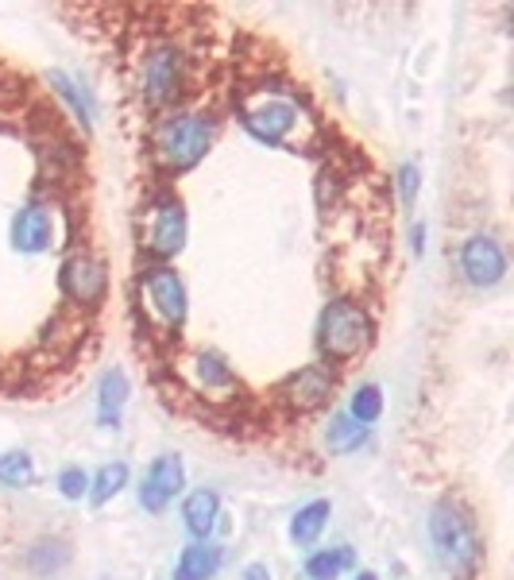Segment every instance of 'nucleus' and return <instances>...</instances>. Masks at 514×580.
<instances>
[{
    "mask_svg": "<svg viewBox=\"0 0 514 580\" xmlns=\"http://www.w3.org/2000/svg\"><path fill=\"white\" fill-rule=\"evenodd\" d=\"M186 367H190V380H194V391H198V395L233 399L236 375H233V367L220 361L217 353H194L190 361H186Z\"/></svg>",
    "mask_w": 514,
    "mask_h": 580,
    "instance_id": "13",
    "label": "nucleus"
},
{
    "mask_svg": "<svg viewBox=\"0 0 514 580\" xmlns=\"http://www.w3.org/2000/svg\"><path fill=\"white\" fill-rule=\"evenodd\" d=\"M375 322L356 298H333L317 317V353L325 364H353L372 348Z\"/></svg>",
    "mask_w": 514,
    "mask_h": 580,
    "instance_id": "4",
    "label": "nucleus"
},
{
    "mask_svg": "<svg viewBox=\"0 0 514 580\" xmlns=\"http://www.w3.org/2000/svg\"><path fill=\"white\" fill-rule=\"evenodd\" d=\"M429 553L448 580H476L484 566V538L461 500H437L426 519Z\"/></svg>",
    "mask_w": 514,
    "mask_h": 580,
    "instance_id": "3",
    "label": "nucleus"
},
{
    "mask_svg": "<svg viewBox=\"0 0 514 580\" xmlns=\"http://www.w3.org/2000/svg\"><path fill=\"white\" fill-rule=\"evenodd\" d=\"M186 233H190V220L178 201V194H159V198L147 201L140 217V248L155 264H167L178 252L186 248Z\"/></svg>",
    "mask_w": 514,
    "mask_h": 580,
    "instance_id": "7",
    "label": "nucleus"
},
{
    "mask_svg": "<svg viewBox=\"0 0 514 580\" xmlns=\"http://www.w3.org/2000/svg\"><path fill=\"white\" fill-rule=\"evenodd\" d=\"M182 488H186V464H182V456L178 453H162V456H155L151 464H147V472H144V480H140V508L147 514H162L170 508V503L182 495Z\"/></svg>",
    "mask_w": 514,
    "mask_h": 580,
    "instance_id": "10",
    "label": "nucleus"
},
{
    "mask_svg": "<svg viewBox=\"0 0 514 580\" xmlns=\"http://www.w3.org/2000/svg\"><path fill=\"white\" fill-rule=\"evenodd\" d=\"M220 120L214 112L201 109H170L147 132V147H151V159L162 175H186L209 155V147L217 140Z\"/></svg>",
    "mask_w": 514,
    "mask_h": 580,
    "instance_id": "2",
    "label": "nucleus"
},
{
    "mask_svg": "<svg viewBox=\"0 0 514 580\" xmlns=\"http://www.w3.org/2000/svg\"><path fill=\"white\" fill-rule=\"evenodd\" d=\"M383 414V391L379 383H360V387L353 391V406H348V419L360 422V426H372V422H379Z\"/></svg>",
    "mask_w": 514,
    "mask_h": 580,
    "instance_id": "24",
    "label": "nucleus"
},
{
    "mask_svg": "<svg viewBox=\"0 0 514 580\" xmlns=\"http://www.w3.org/2000/svg\"><path fill=\"white\" fill-rule=\"evenodd\" d=\"M136 309L147 333L170 341L186 325V283L170 264H151L136 275Z\"/></svg>",
    "mask_w": 514,
    "mask_h": 580,
    "instance_id": "5",
    "label": "nucleus"
},
{
    "mask_svg": "<svg viewBox=\"0 0 514 580\" xmlns=\"http://www.w3.org/2000/svg\"><path fill=\"white\" fill-rule=\"evenodd\" d=\"M329 514H333V503L329 500H309L306 508H298V514L290 519V542L294 545H314L322 538V530L329 527Z\"/></svg>",
    "mask_w": 514,
    "mask_h": 580,
    "instance_id": "18",
    "label": "nucleus"
},
{
    "mask_svg": "<svg viewBox=\"0 0 514 580\" xmlns=\"http://www.w3.org/2000/svg\"><path fill=\"white\" fill-rule=\"evenodd\" d=\"M217 519H220V495L209 492V488H198V492H190L182 500V527L194 542H209Z\"/></svg>",
    "mask_w": 514,
    "mask_h": 580,
    "instance_id": "15",
    "label": "nucleus"
},
{
    "mask_svg": "<svg viewBox=\"0 0 514 580\" xmlns=\"http://www.w3.org/2000/svg\"><path fill=\"white\" fill-rule=\"evenodd\" d=\"M59 291L70 306L97 309L105 302V294H109V267H105V259L89 248L70 252L59 267Z\"/></svg>",
    "mask_w": 514,
    "mask_h": 580,
    "instance_id": "8",
    "label": "nucleus"
},
{
    "mask_svg": "<svg viewBox=\"0 0 514 580\" xmlns=\"http://www.w3.org/2000/svg\"><path fill=\"white\" fill-rule=\"evenodd\" d=\"M47 81H51L55 94H59L62 101H67L70 109H73V117H78V125H81V128H93L97 105H93V97H89V89H81L78 81H73L70 73H62V70H51V73H47Z\"/></svg>",
    "mask_w": 514,
    "mask_h": 580,
    "instance_id": "19",
    "label": "nucleus"
},
{
    "mask_svg": "<svg viewBox=\"0 0 514 580\" xmlns=\"http://www.w3.org/2000/svg\"><path fill=\"white\" fill-rule=\"evenodd\" d=\"M125 488H128V464L125 461L101 464L97 476H89V503H93V508H105V503L117 500Z\"/></svg>",
    "mask_w": 514,
    "mask_h": 580,
    "instance_id": "21",
    "label": "nucleus"
},
{
    "mask_svg": "<svg viewBox=\"0 0 514 580\" xmlns=\"http://www.w3.org/2000/svg\"><path fill=\"white\" fill-rule=\"evenodd\" d=\"M353 545H333V550H314L306 558V580H337L345 569H353Z\"/></svg>",
    "mask_w": 514,
    "mask_h": 580,
    "instance_id": "20",
    "label": "nucleus"
},
{
    "mask_svg": "<svg viewBox=\"0 0 514 580\" xmlns=\"http://www.w3.org/2000/svg\"><path fill=\"white\" fill-rule=\"evenodd\" d=\"M395 186H398V198H403V206L411 209L414 201H418V190H422V167H418V163H403V167L395 170Z\"/></svg>",
    "mask_w": 514,
    "mask_h": 580,
    "instance_id": "26",
    "label": "nucleus"
},
{
    "mask_svg": "<svg viewBox=\"0 0 514 580\" xmlns=\"http://www.w3.org/2000/svg\"><path fill=\"white\" fill-rule=\"evenodd\" d=\"M414 256H422V252H426V228H422V225H414Z\"/></svg>",
    "mask_w": 514,
    "mask_h": 580,
    "instance_id": "28",
    "label": "nucleus"
},
{
    "mask_svg": "<svg viewBox=\"0 0 514 580\" xmlns=\"http://www.w3.org/2000/svg\"><path fill=\"white\" fill-rule=\"evenodd\" d=\"M240 125L251 140L283 151H306L317 140V120L283 86H256L240 97Z\"/></svg>",
    "mask_w": 514,
    "mask_h": 580,
    "instance_id": "1",
    "label": "nucleus"
},
{
    "mask_svg": "<svg viewBox=\"0 0 514 580\" xmlns=\"http://www.w3.org/2000/svg\"><path fill=\"white\" fill-rule=\"evenodd\" d=\"M325 441H329L333 453H356L367 441V426L353 422L348 414H337V419L329 422V430H325Z\"/></svg>",
    "mask_w": 514,
    "mask_h": 580,
    "instance_id": "22",
    "label": "nucleus"
},
{
    "mask_svg": "<svg viewBox=\"0 0 514 580\" xmlns=\"http://www.w3.org/2000/svg\"><path fill=\"white\" fill-rule=\"evenodd\" d=\"M59 492H62V500H70V503H78V500H86L89 495V472H81L78 464H67V469L59 472Z\"/></svg>",
    "mask_w": 514,
    "mask_h": 580,
    "instance_id": "25",
    "label": "nucleus"
},
{
    "mask_svg": "<svg viewBox=\"0 0 514 580\" xmlns=\"http://www.w3.org/2000/svg\"><path fill=\"white\" fill-rule=\"evenodd\" d=\"M0 484H4V488L36 484V461H31V453H23V449L0 453Z\"/></svg>",
    "mask_w": 514,
    "mask_h": 580,
    "instance_id": "23",
    "label": "nucleus"
},
{
    "mask_svg": "<svg viewBox=\"0 0 514 580\" xmlns=\"http://www.w3.org/2000/svg\"><path fill=\"white\" fill-rule=\"evenodd\" d=\"M353 580H379V577H375V573H372V569H360V573H356Z\"/></svg>",
    "mask_w": 514,
    "mask_h": 580,
    "instance_id": "29",
    "label": "nucleus"
},
{
    "mask_svg": "<svg viewBox=\"0 0 514 580\" xmlns=\"http://www.w3.org/2000/svg\"><path fill=\"white\" fill-rule=\"evenodd\" d=\"M461 275L468 287L492 291L507 279V252L492 233H476L461 244Z\"/></svg>",
    "mask_w": 514,
    "mask_h": 580,
    "instance_id": "9",
    "label": "nucleus"
},
{
    "mask_svg": "<svg viewBox=\"0 0 514 580\" xmlns=\"http://www.w3.org/2000/svg\"><path fill=\"white\" fill-rule=\"evenodd\" d=\"M55 244V206L51 201H23L12 217V248L23 256H43Z\"/></svg>",
    "mask_w": 514,
    "mask_h": 580,
    "instance_id": "11",
    "label": "nucleus"
},
{
    "mask_svg": "<svg viewBox=\"0 0 514 580\" xmlns=\"http://www.w3.org/2000/svg\"><path fill=\"white\" fill-rule=\"evenodd\" d=\"M186 78H190V59L178 43L159 39L136 62V89L151 109H170L182 97Z\"/></svg>",
    "mask_w": 514,
    "mask_h": 580,
    "instance_id": "6",
    "label": "nucleus"
},
{
    "mask_svg": "<svg viewBox=\"0 0 514 580\" xmlns=\"http://www.w3.org/2000/svg\"><path fill=\"white\" fill-rule=\"evenodd\" d=\"M128 395H132V383H128L125 367H112V372L101 375V383H97V422H101L105 430L120 426Z\"/></svg>",
    "mask_w": 514,
    "mask_h": 580,
    "instance_id": "14",
    "label": "nucleus"
},
{
    "mask_svg": "<svg viewBox=\"0 0 514 580\" xmlns=\"http://www.w3.org/2000/svg\"><path fill=\"white\" fill-rule=\"evenodd\" d=\"M279 395L287 399L294 411H317V406H325L333 395V367L329 364L298 367V372L283 380Z\"/></svg>",
    "mask_w": 514,
    "mask_h": 580,
    "instance_id": "12",
    "label": "nucleus"
},
{
    "mask_svg": "<svg viewBox=\"0 0 514 580\" xmlns=\"http://www.w3.org/2000/svg\"><path fill=\"white\" fill-rule=\"evenodd\" d=\"M220 561H225V550L214 542H190L175 561V580H214Z\"/></svg>",
    "mask_w": 514,
    "mask_h": 580,
    "instance_id": "17",
    "label": "nucleus"
},
{
    "mask_svg": "<svg viewBox=\"0 0 514 580\" xmlns=\"http://www.w3.org/2000/svg\"><path fill=\"white\" fill-rule=\"evenodd\" d=\"M70 566V542L67 538H39L36 545H28L23 553V569L36 580H51Z\"/></svg>",
    "mask_w": 514,
    "mask_h": 580,
    "instance_id": "16",
    "label": "nucleus"
},
{
    "mask_svg": "<svg viewBox=\"0 0 514 580\" xmlns=\"http://www.w3.org/2000/svg\"><path fill=\"white\" fill-rule=\"evenodd\" d=\"M240 580H271V569H267L264 561H251V566H244Z\"/></svg>",
    "mask_w": 514,
    "mask_h": 580,
    "instance_id": "27",
    "label": "nucleus"
}]
</instances>
